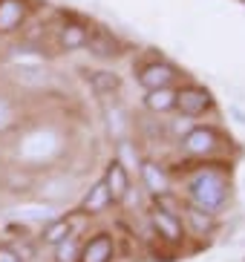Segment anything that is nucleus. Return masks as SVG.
<instances>
[{"label": "nucleus", "mask_w": 245, "mask_h": 262, "mask_svg": "<svg viewBox=\"0 0 245 262\" xmlns=\"http://www.w3.org/2000/svg\"><path fill=\"white\" fill-rule=\"evenodd\" d=\"M185 150L193 156H205V153H214L216 144H219V136H216V130H211V127H193L188 136L182 139Z\"/></svg>", "instance_id": "423d86ee"}, {"label": "nucleus", "mask_w": 245, "mask_h": 262, "mask_svg": "<svg viewBox=\"0 0 245 262\" xmlns=\"http://www.w3.org/2000/svg\"><path fill=\"white\" fill-rule=\"evenodd\" d=\"M61 43L67 49H78V47H87V29L84 26H75V24H67L61 32Z\"/></svg>", "instance_id": "dca6fc26"}, {"label": "nucleus", "mask_w": 245, "mask_h": 262, "mask_svg": "<svg viewBox=\"0 0 245 262\" xmlns=\"http://www.w3.org/2000/svg\"><path fill=\"white\" fill-rule=\"evenodd\" d=\"M145 107L150 113H168L176 107V90H153L145 95Z\"/></svg>", "instance_id": "ddd939ff"}, {"label": "nucleus", "mask_w": 245, "mask_h": 262, "mask_svg": "<svg viewBox=\"0 0 245 262\" xmlns=\"http://www.w3.org/2000/svg\"><path fill=\"white\" fill-rule=\"evenodd\" d=\"M150 219H153V228L159 231V236H165L168 242H179V239H182V233H185V231H182V222H179V219L170 213V210L153 208Z\"/></svg>", "instance_id": "1a4fd4ad"}, {"label": "nucleus", "mask_w": 245, "mask_h": 262, "mask_svg": "<svg viewBox=\"0 0 245 262\" xmlns=\"http://www.w3.org/2000/svg\"><path fill=\"white\" fill-rule=\"evenodd\" d=\"M115 254V245H113V236L110 233H95V236L81 248L78 254V262H110Z\"/></svg>", "instance_id": "39448f33"}, {"label": "nucleus", "mask_w": 245, "mask_h": 262, "mask_svg": "<svg viewBox=\"0 0 245 262\" xmlns=\"http://www.w3.org/2000/svg\"><path fill=\"white\" fill-rule=\"evenodd\" d=\"M69 233H72V222H69V219H52V222L40 231V239H44L46 245H61V242L69 239Z\"/></svg>", "instance_id": "4468645a"}, {"label": "nucleus", "mask_w": 245, "mask_h": 262, "mask_svg": "<svg viewBox=\"0 0 245 262\" xmlns=\"http://www.w3.org/2000/svg\"><path fill=\"white\" fill-rule=\"evenodd\" d=\"M191 222H193V228H196L199 233H208L211 228H214V222H211V216H208L205 210H196V208L191 210Z\"/></svg>", "instance_id": "f3484780"}, {"label": "nucleus", "mask_w": 245, "mask_h": 262, "mask_svg": "<svg viewBox=\"0 0 245 262\" xmlns=\"http://www.w3.org/2000/svg\"><path fill=\"white\" fill-rule=\"evenodd\" d=\"M110 190H107V185L104 182H95V185L87 190V196H84V202H81V210L84 213H101V210H107L110 208Z\"/></svg>", "instance_id": "9b49d317"}, {"label": "nucleus", "mask_w": 245, "mask_h": 262, "mask_svg": "<svg viewBox=\"0 0 245 262\" xmlns=\"http://www.w3.org/2000/svg\"><path fill=\"white\" fill-rule=\"evenodd\" d=\"M176 78H179L176 67L165 63V61H153L138 70V84L145 86L147 93H153V90H173Z\"/></svg>", "instance_id": "7ed1b4c3"}, {"label": "nucleus", "mask_w": 245, "mask_h": 262, "mask_svg": "<svg viewBox=\"0 0 245 262\" xmlns=\"http://www.w3.org/2000/svg\"><path fill=\"white\" fill-rule=\"evenodd\" d=\"M87 43H90V49L95 55H101V58H110V55L118 52V40H115L107 29H95L92 35L87 32Z\"/></svg>", "instance_id": "f8f14e48"}, {"label": "nucleus", "mask_w": 245, "mask_h": 262, "mask_svg": "<svg viewBox=\"0 0 245 262\" xmlns=\"http://www.w3.org/2000/svg\"><path fill=\"white\" fill-rule=\"evenodd\" d=\"M104 185H107L110 190V199L118 202L127 196V190H130V176H127V170H124V164L118 162V159H113V162L107 164V173H104V179H101Z\"/></svg>", "instance_id": "0eeeda50"}, {"label": "nucleus", "mask_w": 245, "mask_h": 262, "mask_svg": "<svg viewBox=\"0 0 245 262\" xmlns=\"http://www.w3.org/2000/svg\"><path fill=\"white\" fill-rule=\"evenodd\" d=\"M0 262H23V259L15 254V248H9V245H0Z\"/></svg>", "instance_id": "aec40b11"}, {"label": "nucleus", "mask_w": 245, "mask_h": 262, "mask_svg": "<svg viewBox=\"0 0 245 262\" xmlns=\"http://www.w3.org/2000/svg\"><path fill=\"white\" fill-rule=\"evenodd\" d=\"M58 147H61V141L52 130H35L23 139L21 156L26 162H44V159H52L58 153Z\"/></svg>", "instance_id": "f03ea898"}, {"label": "nucleus", "mask_w": 245, "mask_h": 262, "mask_svg": "<svg viewBox=\"0 0 245 262\" xmlns=\"http://www.w3.org/2000/svg\"><path fill=\"white\" fill-rule=\"evenodd\" d=\"M188 193H191L196 210L216 213V210L225 205V199H228V182H225V176L216 173V170H202V173H196V176L191 179Z\"/></svg>", "instance_id": "f257e3e1"}, {"label": "nucleus", "mask_w": 245, "mask_h": 262, "mask_svg": "<svg viewBox=\"0 0 245 262\" xmlns=\"http://www.w3.org/2000/svg\"><path fill=\"white\" fill-rule=\"evenodd\" d=\"M9 124H12V104L0 95V130H6Z\"/></svg>", "instance_id": "a211bd4d"}, {"label": "nucleus", "mask_w": 245, "mask_h": 262, "mask_svg": "<svg viewBox=\"0 0 245 262\" xmlns=\"http://www.w3.org/2000/svg\"><path fill=\"white\" fill-rule=\"evenodd\" d=\"M176 107L182 110L185 116L196 118L205 110L214 107V95L205 86H182V90H176Z\"/></svg>", "instance_id": "20e7f679"}, {"label": "nucleus", "mask_w": 245, "mask_h": 262, "mask_svg": "<svg viewBox=\"0 0 245 262\" xmlns=\"http://www.w3.org/2000/svg\"><path fill=\"white\" fill-rule=\"evenodd\" d=\"M75 259V248H72V242H61V245H58V262H72Z\"/></svg>", "instance_id": "6ab92c4d"}, {"label": "nucleus", "mask_w": 245, "mask_h": 262, "mask_svg": "<svg viewBox=\"0 0 245 262\" xmlns=\"http://www.w3.org/2000/svg\"><path fill=\"white\" fill-rule=\"evenodd\" d=\"M26 20V0H0V35H12Z\"/></svg>", "instance_id": "6e6552de"}, {"label": "nucleus", "mask_w": 245, "mask_h": 262, "mask_svg": "<svg viewBox=\"0 0 245 262\" xmlns=\"http://www.w3.org/2000/svg\"><path fill=\"white\" fill-rule=\"evenodd\" d=\"M141 182H145L147 190L156 193V196H165V193L170 190L168 173H165L156 162H141Z\"/></svg>", "instance_id": "9d476101"}, {"label": "nucleus", "mask_w": 245, "mask_h": 262, "mask_svg": "<svg viewBox=\"0 0 245 262\" xmlns=\"http://www.w3.org/2000/svg\"><path fill=\"white\" fill-rule=\"evenodd\" d=\"M90 86H92V93H98V95H107V93H115L118 86H121V81H118V75L115 72H104V70H98V72H90Z\"/></svg>", "instance_id": "2eb2a0df"}]
</instances>
